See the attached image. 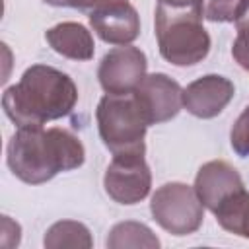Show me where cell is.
Segmentation results:
<instances>
[{
	"instance_id": "10",
	"label": "cell",
	"mask_w": 249,
	"mask_h": 249,
	"mask_svg": "<svg viewBox=\"0 0 249 249\" xmlns=\"http://www.w3.org/2000/svg\"><path fill=\"white\" fill-rule=\"evenodd\" d=\"M89 25L109 45H130L140 35V16L128 2L101 6L89 12Z\"/></svg>"
},
{
	"instance_id": "8",
	"label": "cell",
	"mask_w": 249,
	"mask_h": 249,
	"mask_svg": "<svg viewBox=\"0 0 249 249\" xmlns=\"http://www.w3.org/2000/svg\"><path fill=\"white\" fill-rule=\"evenodd\" d=\"M132 93L148 124L171 121L183 107V88L161 72L146 74Z\"/></svg>"
},
{
	"instance_id": "16",
	"label": "cell",
	"mask_w": 249,
	"mask_h": 249,
	"mask_svg": "<svg viewBox=\"0 0 249 249\" xmlns=\"http://www.w3.org/2000/svg\"><path fill=\"white\" fill-rule=\"evenodd\" d=\"M235 25H237V37L231 47V56L243 70L249 72V8L235 21Z\"/></svg>"
},
{
	"instance_id": "7",
	"label": "cell",
	"mask_w": 249,
	"mask_h": 249,
	"mask_svg": "<svg viewBox=\"0 0 249 249\" xmlns=\"http://www.w3.org/2000/svg\"><path fill=\"white\" fill-rule=\"evenodd\" d=\"M146 68V54L138 47L121 45L101 58L97 78L107 93H130L144 80Z\"/></svg>"
},
{
	"instance_id": "9",
	"label": "cell",
	"mask_w": 249,
	"mask_h": 249,
	"mask_svg": "<svg viewBox=\"0 0 249 249\" xmlns=\"http://www.w3.org/2000/svg\"><path fill=\"white\" fill-rule=\"evenodd\" d=\"M235 86L220 74H206L183 89V107L198 119L218 117L233 99Z\"/></svg>"
},
{
	"instance_id": "12",
	"label": "cell",
	"mask_w": 249,
	"mask_h": 249,
	"mask_svg": "<svg viewBox=\"0 0 249 249\" xmlns=\"http://www.w3.org/2000/svg\"><path fill=\"white\" fill-rule=\"evenodd\" d=\"M51 49L72 60H89L93 58L95 43L91 33L78 21H62L45 33Z\"/></svg>"
},
{
	"instance_id": "15",
	"label": "cell",
	"mask_w": 249,
	"mask_h": 249,
	"mask_svg": "<svg viewBox=\"0 0 249 249\" xmlns=\"http://www.w3.org/2000/svg\"><path fill=\"white\" fill-rule=\"evenodd\" d=\"M249 8V0H202V18L214 23H235Z\"/></svg>"
},
{
	"instance_id": "1",
	"label": "cell",
	"mask_w": 249,
	"mask_h": 249,
	"mask_svg": "<svg viewBox=\"0 0 249 249\" xmlns=\"http://www.w3.org/2000/svg\"><path fill=\"white\" fill-rule=\"evenodd\" d=\"M84 160L86 150L80 138L60 126H18L6 148L10 171L27 185L47 183L62 171L80 167Z\"/></svg>"
},
{
	"instance_id": "2",
	"label": "cell",
	"mask_w": 249,
	"mask_h": 249,
	"mask_svg": "<svg viewBox=\"0 0 249 249\" xmlns=\"http://www.w3.org/2000/svg\"><path fill=\"white\" fill-rule=\"evenodd\" d=\"M78 103L74 80L58 68L47 64L29 66L18 84L2 95L6 117L16 126L45 124L72 113Z\"/></svg>"
},
{
	"instance_id": "5",
	"label": "cell",
	"mask_w": 249,
	"mask_h": 249,
	"mask_svg": "<svg viewBox=\"0 0 249 249\" xmlns=\"http://www.w3.org/2000/svg\"><path fill=\"white\" fill-rule=\"evenodd\" d=\"M150 212L154 220L171 235L195 233L204 220V204L195 187L173 181L165 183L152 195Z\"/></svg>"
},
{
	"instance_id": "17",
	"label": "cell",
	"mask_w": 249,
	"mask_h": 249,
	"mask_svg": "<svg viewBox=\"0 0 249 249\" xmlns=\"http://www.w3.org/2000/svg\"><path fill=\"white\" fill-rule=\"evenodd\" d=\"M230 142H231L233 152L239 158L249 156V105L243 109V113L233 123L231 132H230Z\"/></svg>"
},
{
	"instance_id": "19",
	"label": "cell",
	"mask_w": 249,
	"mask_h": 249,
	"mask_svg": "<svg viewBox=\"0 0 249 249\" xmlns=\"http://www.w3.org/2000/svg\"><path fill=\"white\" fill-rule=\"evenodd\" d=\"M117 2H128V0H84V6L82 10H95V8H101V6H109V4H117Z\"/></svg>"
},
{
	"instance_id": "13",
	"label": "cell",
	"mask_w": 249,
	"mask_h": 249,
	"mask_svg": "<svg viewBox=\"0 0 249 249\" xmlns=\"http://www.w3.org/2000/svg\"><path fill=\"white\" fill-rule=\"evenodd\" d=\"M105 245L109 249H124V247L158 249L160 239L154 235V231L148 226L140 222H119L111 228Z\"/></svg>"
},
{
	"instance_id": "6",
	"label": "cell",
	"mask_w": 249,
	"mask_h": 249,
	"mask_svg": "<svg viewBox=\"0 0 249 249\" xmlns=\"http://www.w3.org/2000/svg\"><path fill=\"white\" fill-rule=\"evenodd\" d=\"M105 193L119 204H136L150 195L152 173L144 160V152L115 154L105 177Z\"/></svg>"
},
{
	"instance_id": "20",
	"label": "cell",
	"mask_w": 249,
	"mask_h": 249,
	"mask_svg": "<svg viewBox=\"0 0 249 249\" xmlns=\"http://www.w3.org/2000/svg\"><path fill=\"white\" fill-rule=\"evenodd\" d=\"M43 2L51 6H58V8H78V10H82L84 6V0H43Z\"/></svg>"
},
{
	"instance_id": "11",
	"label": "cell",
	"mask_w": 249,
	"mask_h": 249,
	"mask_svg": "<svg viewBox=\"0 0 249 249\" xmlns=\"http://www.w3.org/2000/svg\"><path fill=\"white\" fill-rule=\"evenodd\" d=\"M243 189L245 185L239 171L224 160L206 161L195 177V191L204 208L210 212H214L226 198Z\"/></svg>"
},
{
	"instance_id": "18",
	"label": "cell",
	"mask_w": 249,
	"mask_h": 249,
	"mask_svg": "<svg viewBox=\"0 0 249 249\" xmlns=\"http://www.w3.org/2000/svg\"><path fill=\"white\" fill-rule=\"evenodd\" d=\"M160 6L169 10H198L202 12V0H158Z\"/></svg>"
},
{
	"instance_id": "14",
	"label": "cell",
	"mask_w": 249,
	"mask_h": 249,
	"mask_svg": "<svg viewBox=\"0 0 249 249\" xmlns=\"http://www.w3.org/2000/svg\"><path fill=\"white\" fill-rule=\"evenodd\" d=\"M45 247L49 249H60V247H84L89 249L93 245L89 230L82 222L74 220H60L53 224L43 239Z\"/></svg>"
},
{
	"instance_id": "4",
	"label": "cell",
	"mask_w": 249,
	"mask_h": 249,
	"mask_svg": "<svg viewBox=\"0 0 249 249\" xmlns=\"http://www.w3.org/2000/svg\"><path fill=\"white\" fill-rule=\"evenodd\" d=\"M97 130L105 148L115 154L146 152L144 136L148 121L144 119L134 93H105L95 109Z\"/></svg>"
},
{
	"instance_id": "3",
	"label": "cell",
	"mask_w": 249,
	"mask_h": 249,
	"mask_svg": "<svg viewBox=\"0 0 249 249\" xmlns=\"http://www.w3.org/2000/svg\"><path fill=\"white\" fill-rule=\"evenodd\" d=\"M156 39L160 54L175 66L198 64L210 53V35L198 10L156 8Z\"/></svg>"
}]
</instances>
